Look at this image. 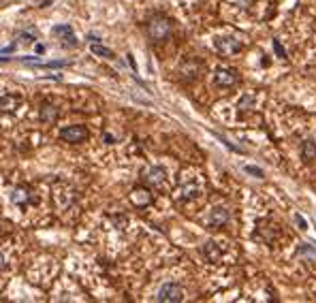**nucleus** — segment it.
<instances>
[{"label": "nucleus", "mask_w": 316, "mask_h": 303, "mask_svg": "<svg viewBox=\"0 0 316 303\" xmlns=\"http://www.w3.org/2000/svg\"><path fill=\"white\" fill-rule=\"evenodd\" d=\"M144 180L148 182V184H152V186H162V182H164V171L160 169V166L148 169V171L144 173Z\"/></svg>", "instance_id": "obj_10"}, {"label": "nucleus", "mask_w": 316, "mask_h": 303, "mask_svg": "<svg viewBox=\"0 0 316 303\" xmlns=\"http://www.w3.org/2000/svg\"><path fill=\"white\" fill-rule=\"evenodd\" d=\"M244 171L250 173V175H254V178H263V171L258 169V166H252V164H246L244 166Z\"/></svg>", "instance_id": "obj_17"}, {"label": "nucleus", "mask_w": 316, "mask_h": 303, "mask_svg": "<svg viewBox=\"0 0 316 303\" xmlns=\"http://www.w3.org/2000/svg\"><path fill=\"white\" fill-rule=\"evenodd\" d=\"M160 303H180L182 299H184V290H182L180 284H164L160 290H158V297H156Z\"/></svg>", "instance_id": "obj_2"}, {"label": "nucleus", "mask_w": 316, "mask_h": 303, "mask_svg": "<svg viewBox=\"0 0 316 303\" xmlns=\"http://www.w3.org/2000/svg\"><path fill=\"white\" fill-rule=\"evenodd\" d=\"M171 28L173 26H171L169 18H164V15H156V18H152L150 24H148V34H150L152 41L160 43V41H164V38H169Z\"/></svg>", "instance_id": "obj_1"}, {"label": "nucleus", "mask_w": 316, "mask_h": 303, "mask_svg": "<svg viewBox=\"0 0 316 303\" xmlns=\"http://www.w3.org/2000/svg\"><path fill=\"white\" fill-rule=\"evenodd\" d=\"M52 32L58 34V36H64V45H70V47L77 45V38L73 36V28H70L68 24H62V26H54Z\"/></svg>", "instance_id": "obj_9"}, {"label": "nucleus", "mask_w": 316, "mask_h": 303, "mask_svg": "<svg viewBox=\"0 0 316 303\" xmlns=\"http://www.w3.org/2000/svg\"><path fill=\"white\" fill-rule=\"evenodd\" d=\"M92 54L100 56V58H107V60H114V58H116V54H114L112 50H109V47L98 45V43H92Z\"/></svg>", "instance_id": "obj_15"}, {"label": "nucleus", "mask_w": 316, "mask_h": 303, "mask_svg": "<svg viewBox=\"0 0 316 303\" xmlns=\"http://www.w3.org/2000/svg\"><path fill=\"white\" fill-rule=\"evenodd\" d=\"M295 222L299 224V228H302V230H308V222H306V218L302 216V214H297V216H295Z\"/></svg>", "instance_id": "obj_20"}, {"label": "nucleus", "mask_w": 316, "mask_h": 303, "mask_svg": "<svg viewBox=\"0 0 316 303\" xmlns=\"http://www.w3.org/2000/svg\"><path fill=\"white\" fill-rule=\"evenodd\" d=\"M18 38H20L22 43H26V45H30V43H34V41H36V38H34L32 34H28V32H22Z\"/></svg>", "instance_id": "obj_18"}, {"label": "nucleus", "mask_w": 316, "mask_h": 303, "mask_svg": "<svg viewBox=\"0 0 316 303\" xmlns=\"http://www.w3.org/2000/svg\"><path fill=\"white\" fill-rule=\"evenodd\" d=\"M58 120V109L50 105V102H43L41 105V122L43 124H54Z\"/></svg>", "instance_id": "obj_11"}, {"label": "nucleus", "mask_w": 316, "mask_h": 303, "mask_svg": "<svg viewBox=\"0 0 316 303\" xmlns=\"http://www.w3.org/2000/svg\"><path fill=\"white\" fill-rule=\"evenodd\" d=\"M216 50L222 54V56H233L237 52H242V41H237V38H233V36L218 38V41H216Z\"/></svg>", "instance_id": "obj_5"}, {"label": "nucleus", "mask_w": 316, "mask_h": 303, "mask_svg": "<svg viewBox=\"0 0 316 303\" xmlns=\"http://www.w3.org/2000/svg\"><path fill=\"white\" fill-rule=\"evenodd\" d=\"M20 105H22V96H18V94H2L0 96V111H4V114L18 111Z\"/></svg>", "instance_id": "obj_6"}, {"label": "nucleus", "mask_w": 316, "mask_h": 303, "mask_svg": "<svg viewBox=\"0 0 316 303\" xmlns=\"http://www.w3.org/2000/svg\"><path fill=\"white\" fill-rule=\"evenodd\" d=\"M203 254L208 256V260H210V262H218V260H220V256H222V250L218 248V244L208 242V244H205V248H203Z\"/></svg>", "instance_id": "obj_13"}, {"label": "nucleus", "mask_w": 316, "mask_h": 303, "mask_svg": "<svg viewBox=\"0 0 316 303\" xmlns=\"http://www.w3.org/2000/svg\"><path fill=\"white\" fill-rule=\"evenodd\" d=\"M60 139L66 143H82L88 139V130H86V126H68V128L60 130Z\"/></svg>", "instance_id": "obj_4"}, {"label": "nucleus", "mask_w": 316, "mask_h": 303, "mask_svg": "<svg viewBox=\"0 0 316 303\" xmlns=\"http://www.w3.org/2000/svg\"><path fill=\"white\" fill-rule=\"evenodd\" d=\"M13 201L18 203L20 207H26L28 203H32V201H34V196H26V190H24V188H15V192H13Z\"/></svg>", "instance_id": "obj_14"}, {"label": "nucleus", "mask_w": 316, "mask_h": 303, "mask_svg": "<svg viewBox=\"0 0 316 303\" xmlns=\"http://www.w3.org/2000/svg\"><path fill=\"white\" fill-rule=\"evenodd\" d=\"M314 158H316V141L308 139V141H304V146H302V160L304 162H312Z\"/></svg>", "instance_id": "obj_12"}, {"label": "nucleus", "mask_w": 316, "mask_h": 303, "mask_svg": "<svg viewBox=\"0 0 316 303\" xmlns=\"http://www.w3.org/2000/svg\"><path fill=\"white\" fill-rule=\"evenodd\" d=\"M68 64H70L68 60H54V62H45V64L41 62L38 66H47V68H62V66H68Z\"/></svg>", "instance_id": "obj_16"}, {"label": "nucleus", "mask_w": 316, "mask_h": 303, "mask_svg": "<svg viewBox=\"0 0 316 303\" xmlns=\"http://www.w3.org/2000/svg\"><path fill=\"white\" fill-rule=\"evenodd\" d=\"M274 50H276V54H278L280 58H286V52H284V47L280 45V41H276V38H274Z\"/></svg>", "instance_id": "obj_19"}, {"label": "nucleus", "mask_w": 316, "mask_h": 303, "mask_svg": "<svg viewBox=\"0 0 316 303\" xmlns=\"http://www.w3.org/2000/svg\"><path fill=\"white\" fill-rule=\"evenodd\" d=\"M130 198H132V203H135L137 207H146V205L152 203V194H150L148 188H135L130 192Z\"/></svg>", "instance_id": "obj_8"}, {"label": "nucleus", "mask_w": 316, "mask_h": 303, "mask_svg": "<svg viewBox=\"0 0 316 303\" xmlns=\"http://www.w3.org/2000/svg\"><path fill=\"white\" fill-rule=\"evenodd\" d=\"M0 235H2V224H0Z\"/></svg>", "instance_id": "obj_22"}, {"label": "nucleus", "mask_w": 316, "mask_h": 303, "mask_svg": "<svg viewBox=\"0 0 316 303\" xmlns=\"http://www.w3.org/2000/svg\"><path fill=\"white\" fill-rule=\"evenodd\" d=\"M228 222V212L224 210V207H214L212 210V216H210V228H222L224 224Z\"/></svg>", "instance_id": "obj_7"}, {"label": "nucleus", "mask_w": 316, "mask_h": 303, "mask_svg": "<svg viewBox=\"0 0 316 303\" xmlns=\"http://www.w3.org/2000/svg\"><path fill=\"white\" fill-rule=\"evenodd\" d=\"M2 269H4V256L0 254V271H2Z\"/></svg>", "instance_id": "obj_21"}, {"label": "nucleus", "mask_w": 316, "mask_h": 303, "mask_svg": "<svg viewBox=\"0 0 316 303\" xmlns=\"http://www.w3.org/2000/svg\"><path fill=\"white\" fill-rule=\"evenodd\" d=\"M237 82H240V77H237V70L233 68H218L214 73V84L218 88H233Z\"/></svg>", "instance_id": "obj_3"}]
</instances>
